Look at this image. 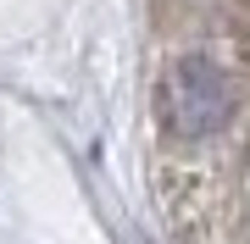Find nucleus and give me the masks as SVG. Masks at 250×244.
<instances>
[{
	"label": "nucleus",
	"instance_id": "obj_1",
	"mask_svg": "<svg viewBox=\"0 0 250 244\" xmlns=\"http://www.w3.org/2000/svg\"><path fill=\"white\" fill-rule=\"evenodd\" d=\"M161 117H167L172 139H211L217 128L233 117V89L223 67L206 56H184L172 61V73L161 78Z\"/></svg>",
	"mask_w": 250,
	"mask_h": 244
}]
</instances>
